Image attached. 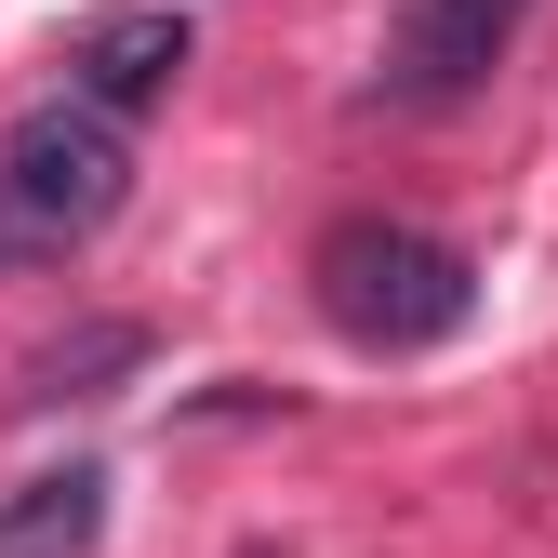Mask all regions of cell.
<instances>
[{
	"mask_svg": "<svg viewBox=\"0 0 558 558\" xmlns=\"http://www.w3.org/2000/svg\"><path fill=\"white\" fill-rule=\"evenodd\" d=\"M306 293L360 360H426V345H452L478 319V266L439 227H412V214H345L306 253Z\"/></svg>",
	"mask_w": 558,
	"mask_h": 558,
	"instance_id": "obj_1",
	"label": "cell"
},
{
	"mask_svg": "<svg viewBox=\"0 0 558 558\" xmlns=\"http://www.w3.org/2000/svg\"><path fill=\"white\" fill-rule=\"evenodd\" d=\"M120 199H133V133L81 81L0 133V253H66V240H94Z\"/></svg>",
	"mask_w": 558,
	"mask_h": 558,
	"instance_id": "obj_2",
	"label": "cell"
},
{
	"mask_svg": "<svg viewBox=\"0 0 558 558\" xmlns=\"http://www.w3.org/2000/svg\"><path fill=\"white\" fill-rule=\"evenodd\" d=\"M519 27H532V0H399L386 66H373V107H465L519 53Z\"/></svg>",
	"mask_w": 558,
	"mask_h": 558,
	"instance_id": "obj_3",
	"label": "cell"
},
{
	"mask_svg": "<svg viewBox=\"0 0 558 558\" xmlns=\"http://www.w3.org/2000/svg\"><path fill=\"white\" fill-rule=\"evenodd\" d=\"M66 81H81L94 107H120V120L160 107L186 81V14H173V0H107V14L66 40Z\"/></svg>",
	"mask_w": 558,
	"mask_h": 558,
	"instance_id": "obj_4",
	"label": "cell"
},
{
	"mask_svg": "<svg viewBox=\"0 0 558 558\" xmlns=\"http://www.w3.org/2000/svg\"><path fill=\"white\" fill-rule=\"evenodd\" d=\"M107 532V465H40L0 493V558H94Z\"/></svg>",
	"mask_w": 558,
	"mask_h": 558,
	"instance_id": "obj_5",
	"label": "cell"
},
{
	"mask_svg": "<svg viewBox=\"0 0 558 558\" xmlns=\"http://www.w3.org/2000/svg\"><path fill=\"white\" fill-rule=\"evenodd\" d=\"M133 360H147V319H94V332H66L53 360H27L14 399H107V373H133Z\"/></svg>",
	"mask_w": 558,
	"mask_h": 558,
	"instance_id": "obj_6",
	"label": "cell"
}]
</instances>
